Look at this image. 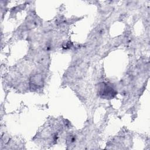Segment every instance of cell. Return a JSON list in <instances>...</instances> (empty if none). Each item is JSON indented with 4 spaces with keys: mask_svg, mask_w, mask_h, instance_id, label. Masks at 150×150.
I'll return each instance as SVG.
<instances>
[{
    "mask_svg": "<svg viewBox=\"0 0 150 150\" xmlns=\"http://www.w3.org/2000/svg\"><path fill=\"white\" fill-rule=\"evenodd\" d=\"M97 93L101 97L105 99H111L117 94L115 90L111 85L103 82L98 84Z\"/></svg>",
    "mask_w": 150,
    "mask_h": 150,
    "instance_id": "cell-1",
    "label": "cell"
}]
</instances>
